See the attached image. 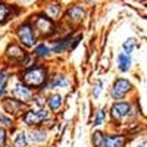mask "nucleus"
Here are the masks:
<instances>
[{
    "label": "nucleus",
    "mask_w": 147,
    "mask_h": 147,
    "mask_svg": "<svg viewBox=\"0 0 147 147\" xmlns=\"http://www.w3.org/2000/svg\"><path fill=\"white\" fill-rule=\"evenodd\" d=\"M9 13H10L9 6H6L5 3L0 2V22H5V21H6V18L9 16Z\"/></svg>",
    "instance_id": "18"
},
{
    "label": "nucleus",
    "mask_w": 147,
    "mask_h": 147,
    "mask_svg": "<svg viewBox=\"0 0 147 147\" xmlns=\"http://www.w3.org/2000/svg\"><path fill=\"white\" fill-rule=\"evenodd\" d=\"M103 119H105V110L100 109L96 112V118H94V125H100L103 124Z\"/></svg>",
    "instance_id": "23"
},
{
    "label": "nucleus",
    "mask_w": 147,
    "mask_h": 147,
    "mask_svg": "<svg viewBox=\"0 0 147 147\" xmlns=\"http://www.w3.org/2000/svg\"><path fill=\"white\" fill-rule=\"evenodd\" d=\"M19 2H30V0H19Z\"/></svg>",
    "instance_id": "28"
},
{
    "label": "nucleus",
    "mask_w": 147,
    "mask_h": 147,
    "mask_svg": "<svg viewBox=\"0 0 147 147\" xmlns=\"http://www.w3.org/2000/svg\"><path fill=\"white\" fill-rule=\"evenodd\" d=\"M6 82H7V75L3 72L0 74V96L5 94V90H6Z\"/></svg>",
    "instance_id": "22"
},
{
    "label": "nucleus",
    "mask_w": 147,
    "mask_h": 147,
    "mask_svg": "<svg viewBox=\"0 0 147 147\" xmlns=\"http://www.w3.org/2000/svg\"><path fill=\"white\" fill-rule=\"evenodd\" d=\"M35 30L43 37L50 35L53 32V22L46 16H37L35 18Z\"/></svg>",
    "instance_id": "6"
},
{
    "label": "nucleus",
    "mask_w": 147,
    "mask_h": 147,
    "mask_svg": "<svg viewBox=\"0 0 147 147\" xmlns=\"http://www.w3.org/2000/svg\"><path fill=\"white\" fill-rule=\"evenodd\" d=\"M6 55L9 57H12V60H22V59H25V53H24V50L21 47L15 46V44H12V46L7 47Z\"/></svg>",
    "instance_id": "11"
},
{
    "label": "nucleus",
    "mask_w": 147,
    "mask_h": 147,
    "mask_svg": "<svg viewBox=\"0 0 147 147\" xmlns=\"http://www.w3.org/2000/svg\"><path fill=\"white\" fill-rule=\"evenodd\" d=\"M68 84H69V81L66 80V77L55 75V77H52L50 82H49V87L50 88H62V87H66Z\"/></svg>",
    "instance_id": "12"
},
{
    "label": "nucleus",
    "mask_w": 147,
    "mask_h": 147,
    "mask_svg": "<svg viewBox=\"0 0 147 147\" xmlns=\"http://www.w3.org/2000/svg\"><path fill=\"white\" fill-rule=\"evenodd\" d=\"M129 90H131V82H129L128 80H118V81L113 84L112 90H110V96H112L115 100H119V99H122V97H124Z\"/></svg>",
    "instance_id": "5"
},
{
    "label": "nucleus",
    "mask_w": 147,
    "mask_h": 147,
    "mask_svg": "<svg viewBox=\"0 0 147 147\" xmlns=\"http://www.w3.org/2000/svg\"><path fill=\"white\" fill-rule=\"evenodd\" d=\"M137 147H147V141H144V143H141V144H138Z\"/></svg>",
    "instance_id": "27"
},
{
    "label": "nucleus",
    "mask_w": 147,
    "mask_h": 147,
    "mask_svg": "<svg viewBox=\"0 0 147 147\" xmlns=\"http://www.w3.org/2000/svg\"><path fill=\"white\" fill-rule=\"evenodd\" d=\"M134 47H136V40L134 38H128L125 43H124V50L127 55H129L132 50H134Z\"/></svg>",
    "instance_id": "21"
},
{
    "label": "nucleus",
    "mask_w": 147,
    "mask_h": 147,
    "mask_svg": "<svg viewBox=\"0 0 147 147\" xmlns=\"http://www.w3.org/2000/svg\"><path fill=\"white\" fill-rule=\"evenodd\" d=\"M0 122H2V124H5L6 127H10V125H12V119L7 118V116H5L3 113H0Z\"/></svg>",
    "instance_id": "25"
},
{
    "label": "nucleus",
    "mask_w": 147,
    "mask_h": 147,
    "mask_svg": "<svg viewBox=\"0 0 147 147\" xmlns=\"http://www.w3.org/2000/svg\"><path fill=\"white\" fill-rule=\"evenodd\" d=\"M84 15H85V10L81 6H74V7H71L68 10L66 18L69 21H72V22H78V21H81L84 18Z\"/></svg>",
    "instance_id": "10"
},
{
    "label": "nucleus",
    "mask_w": 147,
    "mask_h": 147,
    "mask_svg": "<svg viewBox=\"0 0 147 147\" xmlns=\"http://www.w3.org/2000/svg\"><path fill=\"white\" fill-rule=\"evenodd\" d=\"M28 146V137L25 132L19 131L15 137V147H27Z\"/></svg>",
    "instance_id": "17"
},
{
    "label": "nucleus",
    "mask_w": 147,
    "mask_h": 147,
    "mask_svg": "<svg viewBox=\"0 0 147 147\" xmlns=\"http://www.w3.org/2000/svg\"><path fill=\"white\" fill-rule=\"evenodd\" d=\"M47 118H49V112L44 109L30 110V112H27L25 116H24V122H25L27 125H37V124H40V122L46 121Z\"/></svg>",
    "instance_id": "4"
},
{
    "label": "nucleus",
    "mask_w": 147,
    "mask_h": 147,
    "mask_svg": "<svg viewBox=\"0 0 147 147\" xmlns=\"http://www.w3.org/2000/svg\"><path fill=\"white\" fill-rule=\"evenodd\" d=\"M71 41H72V38H65V40H62V41L56 43V44L52 47V52H53V53H62L63 50H66V49H71Z\"/></svg>",
    "instance_id": "15"
},
{
    "label": "nucleus",
    "mask_w": 147,
    "mask_h": 147,
    "mask_svg": "<svg viewBox=\"0 0 147 147\" xmlns=\"http://www.w3.org/2000/svg\"><path fill=\"white\" fill-rule=\"evenodd\" d=\"M129 109H131V106L128 103H115L112 106V109H110V113H112V116L115 119L121 121L129 113Z\"/></svg>",
    "instance_id": "8"
},
{
    "label": "nucleus",
    "mask_w": 147,
    "mask_h": 147,
    "mask_svg": "<svg viewBox=\"0 0 147 147\" xmlns=\"http://www.w3.org/2000/svg\"><path fill=\"white\" fill-rule=\"evenodd\" d=\"M60 106H62V96H59V94L50 96V99H49V107L52 110H59Z\"/></svg>",
    "instance_id": "16"
},
{
    "label": "nucleus",
    "mask_w": 147,
    "mask_h": 147,
    "mask_svg": "<svg viewBox=\"0 0 147 147\" xmlns=\"http://www.w3.org/2000/svg\"><path fill=\"white\" fill-rule=\"evenodd\" d=\"M18 37L24 46L31 47L35 44V35H34V30L30 24H24L18 28Z\"/></svg>",
    "instance_id": "3"
},
{
    "label": "nucleus",
    "mask_w": 147,
    "mask_h": 147,
    "mask_svg": "<svg viewBox=\"0 0 147 147\" xmlns=\"http://www.w3.org/2000/svg\"><path fill=\"white\" fill-rule=\"evenodd\" d=\"M102 87H103L102 81H96L94 88H93V94H94V97H99V96H100V93H102Z\"/></svg>",
    "instance_id": "24"
},
{
    "label": "nucleus",
    "mask_w": 147,
    "mask_h": 147,
    "mask_svg": "<svg viewBox=\"0 0 147 147\" xmlns=\"http://www.w3.org/2000/svg\"><path fill=\"white\" fill-rule=\"evenodd\" d=\"M5 141H6V131L3 128H0V147L5 146Z\"/></svg>",
    "instance_id": "26"
},
{
    "label": "nucleus",
    "mask_w": 147,
    "mask_h": 147,
    "mask_svg": "<svg viewBox=\"0 0 147 147\" xmlns=\"http://www.w3.org/2000/svg\"><path fill=\"white\" fill-rule=\"evenodd\" d=\"M93 141L96 147H124L125 144L122 136H103L102 132H96Z\"/></svg>",
    "instance_id": "2"
},
{
    "label": "nucleus",
    "mask_w": 147,
    "mask_h": 147,
    "mask_svg": "<svg viewBox=\"0 0 147 147\" xmlns=\"http://www.w3.org/2000/svg\"><path fill=\"white\" fill-rule=\"evenodd\" d=\"M27 137H28V141L35 143V144H40V143H44L47 140V131L37 128V129H32Z\"/></svg>",
    "instance_id": "9"
},
{
    "label": "nucleus",
    "mask_w": 147,
    "mask_h": 147,
    "mask_svg": "<svg viewBox=\"0 0 147 147\" xmlns=\"http://www.w3.org/2000/svg\"><path fill=\"white\" fill-rule=\"evenodd\" d=\"M46 81V68L44 66H34L22 74V84L27 87H40Z\"/></svg>",
    "instance_id": "1"
},
{
    "label": "nucleus",
    "mask_w": 147,
    "mask_h": 147,
    "mask_svg": "<svg viewBox=\"0 0 147 147\" xmlns=\"http://www.w3.org/2000/svg\"><path fill=\"white\" fill-rule=\"evenodd\" d=\"M13 96L21 102H28L32 99V91L22 82H16L13 85Z\"/></svg>",
    "instance_id": "7"
},
{
    "label": "nucleus",
    "mask_w": 147,
    "mask_h": 147,
    "mask_svg": "<svg viewBox=\"0 0 147 147\" xmlns=\"http://www.w3.org/2000/svg\"><path fill=\"white\" fill-rule=\"evenodd\" d=\"M118 66L122 72H127L131 68V56L127 53H121L118 56Z\"/></svg>",
    "instance_id": "13"
},
{
    "label": "nucleus",
    "mask_w": 147,
    "mask_h": 147,
    "mask_svg": "<svg viewBox=\"0 0 147 147\" xmlns=\"http://www.w3.org/2000/svg\"><path fill=\"white\" fill-rule=\"evenodd\" d=\"M22 107V103H19L18 100H13V99H7L5 100V109L10 113H15V112H19Z\"/></svg>",
    "instance_id": "14"
},
{
    "label": "nucleus",
    "mask_w": 147,
    "mask_h": 147,
    "mask_svg": "<svg viewBox=\"0 0 147 147\" xmlns=\"http://www.w3.org/2000/svg\"><path fill=\"white\" fill-rule=\"evenodd\" d=\"M49 53H50V49H49L46 44H40V46L35 47V55H37V56L44 57V56H47Z\"/></svg>",
    "instance_id": "19"
},
{
    "label": "nucleus",
    "mask_w": 147,
    "mask_h": 147,
    "mask_svg": "<svg viewBox=\"0 0 147 147\" xmlns=\"http://www.w3.org/2000/svg\"><path fill=\"white\" fill-rule=\"evenodd\" d=\"M59 10H60V7L57 5H50V6H47V9H46L47 15L50 16V18H56L59 15Z\"/></svg>",
    "instance_id": "20"
}]
</instances>
